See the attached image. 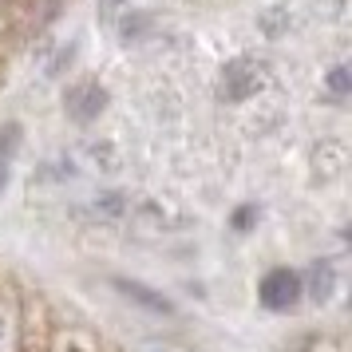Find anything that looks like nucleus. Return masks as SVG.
<instances>
[{
	"label": "nucleus",
	"instance_id": "f257e3e1",
	"mask_svg": "<svg viewBox=\"0 0 352 352\" xmlns=\"http://www.w3.org/2000/svg\"><path fill=\"white\" fill-rule=\"evenodd\" d=\"M265 87V67L257 64L254 56H234L222 67V96L226 103H245Z\"/></svg>",
	"mask_w": 352,
	"mask_h": 352
},
{
	"label": "nucleus",
	"instance_id": "f03ea898",
	"mask_svg": "<svg viewBox=\"0 0 352 352\" xmlns=\"http://www.w3.org/2000/svg\"><path fill=\"white\" fill-rule=\"evenodd\" d=\"M301 293H305V281H301V273H293V270H270L261 277V285H257L261 305L273 309V313L297 309V305H301Z\"/></svg>",
	"mask_w": 352,
	"mask_h": 352
},
{
	"label": "nucleus",
	"instance_id": "7ed1b4c3",
	"mask_svg": "<svg viewBox=\"0 0 352 352\" xmlns=\"http://www.w3.org/2000/svg\"><path fill=\"white\" fill-rule=\"evenodd\" d=\"M64 107H67V115H72L76 123H91V119H99V115L107 111V87L96 83V80L76 83V87H67Z\"/></svg>",
	"mask_w": 352,
	"mask_h": 352
},
{
	"label": "nucleus",
	"instance_id": "20e7f679",
	"mask_svg": "<svg viewBox=\"0 0 352 352\" xmlns=\"http://www.w3.org/2000/svg\"><path fill=\"white\" fill-rule=\"evenodd\" d=\"M115 289H119L127 301L143 305L146 313H162V317H166V313H175V305L166 301L162 293H155L151 285H143V281H127V277H119V281H115Z\"/></svg>",
	"mask_w": 352,
	"mask_h": 352
},
{
	"label": "nucleus",
	"instance_id": "39448f33",
	"mask_svg": "<svg viewBox=\"0 0 352 352\" xmlns=\"http://www.w3.org/2000/svg\"><path fill=\"white\" fill-rule=\"evenodd\" d=\"M20 143H24V127H20V123H4V127H0V194H4V186H8L12 159H16Z\"/></svg>",
	"mask_w": 352,
	"mask_h": 352
},
{
	"label": "nucleus",
	"instance_id": "423d86ee",
	"mask_svg": "<svg viewBox=\"0 0 352 352\" xmlns=\"http://www.w3.org/2000/svg\"><path fill=\"white\" fill-rule=\"evenodd\" d=\"M257 218H261V210H257L254 202H250V206H238L234 210V230H238V234H250V226H254Z\"/></svg>",
	"mask_w": 352,
	"mask_h": 352
},
{
	"label": "nucleus",
	"instance_id": "0eeeda50",
	"mask_svg": "<svg viewBox=\"0 0 352 352\" xmlns=\"http://www.w3.org/2000/svg\"><path fill=\"white\" fill-rule=\"evenodd\" d=\"M313 281H317L313 297H317V301H329V293H333V270L324 265V277H320V270H313Z\"/></svg>",
	"mask_w": 352,
	"mask_h": 352
},
{
	"label": "nucleus",
	"instance_id": "6e6552de",
	"mask_svg": "<svg viewBox=\"0 0 352 352\" xmlns=\"http://www.w3.org/2000/svg\"><path fill=\"white\" fill-rule=\"evenodd\" d=\"M119 4H123V0H99V20H103V24H111L115 12H119Z\"/></svg>",
	"mask_w": 352,
	"mask_h": 352
},
{
	"label": "nucleus",
	"instance_id": "1a4fd4ad",
	"mask_svg": "<svg viewBox=\"0 0 352 352\" xmlns=\"http://www.w3.org/2000/svg\"><path fill=\"white\" fill-rule=\"evenodd\" d=\"M329 87H333V91H349V76H344V67H333V76H329Z\"/></svg>",
	"mask_w": 352,
	"mask_h": 352
}]
</instances>
